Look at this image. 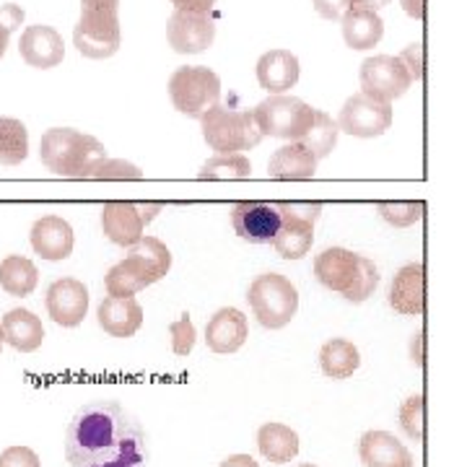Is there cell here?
<instances>
[{"label": "cell", "instance_id": "1", "mask_svg": "<svg viewBox=\"0 0 467 467\" xmlns=\"http://www.w3.org/2000/svg\"><path fill=\"white\" fill-rule=\"evenodd\" d=\"M66 460L70 467H146V431L117 400H88L67 426Z\"/></svg>", "mask_w": 467, "mask_h": 467}, {"label": "cell", "instance_id": "2", "mask_svg": "<svg viewBox=\"0 0 467 467\" xmlns=\"http://www.w3.org/2000/svg\"><path fill=\"white\" fill-rule=\"evenodd\" d=\"M315 278L350 304H364L379 285V267L367 254L327 247L315 257Z\"/></svg>", "mask_w": 467, "mask_h": 467}, {"label": "cell", "instance_id": "3", "mask_svg": "<svg viewBox=\"0 0 467 467\" xmlns=\"http://www.w3.org/2000/svg\"><path fill=\"white\" fill-rule=\"evenodd\" d=\"M39 159L60 177L88 180L91 169L107 159V149L94 135L73 128H50L39 140Z\"/></svg>", "mask_w": 467, "mask_h": 467}, {"label": "cell", "instance_id": "4", "mask_svg": "<svg viewBox=\"0 0 467 467\" xmlns=\"http://www.w3.org/2000/svg\"><path fill=\"white\" fill-rule=\"evenodd\" d=\"M202 138L216 153H244L260 146L265 138L252 109H232L216 104L201 117Z\"/></svg>", "mask_w": 467, "mask_h": 467}, {"label": "cell", "instance_id": "5", "mask_svg": "<svg viewBox=\"0 0 467 467\" xmlns=\"http://www.w3.org/2000/svg\"><path fill=\"white\" fill-rule=\"evenodd\" d=\"M252 315L267 330H284L299 312V291L281 273H263L247 291Z\"/></svg>", "mask_w": 467, "mask_h": 467}, {"label": "cell", "instance_id": "6", "mask_svg": "<svg viewBox=\"0 0 467 467\" xmlns=\"http://www.w3.org/2000/svg\"><path fill=\"white\" fill-rule=\"evenodd\" d=\"M169 99L177 112L201 119L221 99V78L211 67H177L169 78Z\"/></svg>", "mask_w": 467, "mask_h": 467}, {"label": "cell", "instance_id": "7", "mask_svg": "<svg viewBox=\"0 0 467 467\" xmlns=\"http://www.w3.org/2000/svg\"><path fill=\"white\" fill-rule=\"evenodd\" d=\"M252 112H254V119H257L263 135L284 138L288 143L301 140L315 119V107H309L306 101L296 99V97H288V94L267 97Z\"/></svg>", "mask_w": 467, "mask_h": 467}, {"label": "cell", "instance_id": "8", "mask_svg": "<svg viewBox=\"0 0 467 467\" xmlns=\"http://www.w3.org/2000/svg\"><path fill=\"white\" fill-rule=\"evenodd\" d=\"M119 11L81 8V18L73 29V45L88 60H107L119 50Z\"/></svg>", "mask_w": 467, "mask_h": 467}, {"label": "cell", "instance_id": "9", "mask_svg": "<svg viewBox=\"0 0 467 467\" xmlns=\"http://www.w3.org/2000/svg\"><path fill=\"white\" fill-rule=\"evenodd\" d=\"M358 81H361V91L374 97L379 101L400 99L402 94L410 88L413 78L408 73V67L402 66L400 57L395 55H374L361 63L358 70Z\"/></svg>", "mask_w": 467, "mask_h": 467}, {"label": "cell", "instance_id": "10", "mask_svg": "<svg viewBox=\"0 0 467 467\" xmlns=\"http://www.w3.org/2000/svg\"><path fill=\"white\" fill-rule=\"evenodd\" d=\"M389 125H392V104L374 99L364 91L346 99L337 117L340 133H348L353 138H379L389 130Z\"/></svg>", "mask_w": 467, "mask_h": 467}, {"label": "cell", "instance_id": "11", "mask_svg": "<svg viewBox=\"0 0 467 467\" xmlns=\"http://www.w3.org/2000/svg\"><path fill=\"white\" fill-rule=\"evenodd\" d=\"M281 211L273 202L244 201L232 208L234 232L250 244H273L275 234L281 232Z\"/></svg>", "mask_w": 467, "mask_h": 467}, {"label": "cell", "instance_id": "12", "mask_svg": "<svg viewBox=\"0 0 467 467\" xmlns=\"http://www.w3.org/2000/svg\"><path fill=\"white\" fill-rule=\"evenodd\" d=\"M169 47L180 55L205 52L216 39V24L208 14H187L174 11L167 24Z\"/></svg>", "mask_w": 467, "mask_h": 467}, {"label": "cell", "instance_id": "13", "mask_svg": "<svg viewBox=\"0 0 467 467\" xmlns=\"http://www.w3.org/2000/svg\"><path fill=\"white\" fill-rule=\"evenodd\" d=\"M45 306L55 325L78 327L88 312V288L78 278H57L45 294Z\"/></svg>", "mask_w": 467, "mask_h": 467}, {"label": "cell", "instance_id": "14", "mask_svg": "<svg viewBox=\"0 0 467 467\" xmlns=\"http://www.w3.org/2000/svg\"><path fill=\"white\" fill-rule=\"evenodd\" d=\"M101 232L117 247H133L143 239L146 221L138 211V202L109 201L101 205Z\"/></svg>", "mask_w": 467, "mask_h": 467}, {"label": "cell", "instance_id": "15", "mask_svg": "<svg viewBox=\"0 0 467 467\" xmlns=\"http://www.w3.org/2000/svg\"><path fill=\"white\" fill-rule=\"evenodd\" d=\"M18 52H21V60L26 66L39 67V70H50L57 67L66 57V45H63V36L55 32L47 24H34L26 26L21 34V42H18Z\"/></svg>", "mask_w": 467, "mask_h": 467}, {"label": "cell", "instance_id": "16", "mask_svg": "<svg viewBox=\"0 0 467 467\" xmlns=\"http://www.w3.org/2000/svg\"><path fill=\"white\" fill-rule=\"evenodd\" d=\"M250 337V322L242 309L236 306H223L205 325V343L208 348L218 356L236 353Z\"/></svg>", "mask_w": 467, "mask_h": 467}, {"label": "cell", "instance_id": "17", "mask_svg": "<svg viewBox=\"0 0 467 467\" xmlns=\"http://www.w3.org/2000/svg\"><path fill=\"white\" fill-rule=\"evenodd\" d=\"M389 306L402 317H420L426 306V273L420 263L402 265L389 284Z\"/></svg>", "mask_w": 467, "mask_h": 467}, {"label": "cell", "instance_id": "18", "mask_svg": "<svg viewBox=\"0 0 467 467\" xmlns=\"http://www.w3.org/2000/svg\"><path fill=\"white\" fill-rule=\"evenodd\" d=\"M29 242H32V250L42 260L60 263V260L70 257L73 244H76V234H73V226L67 223L66 218L42 216L34 221Z\"/></svg>", "mask_w": 467, "mask_h": 467}, {"label": "cell", "instance_id": "19", "mask_svg": "<svg viewBox=\"0 0 467 467\" xmlns=\"http://www.w3.org/2000/svg\"><path fill=\"white\" fill-rule=\"evenodd\" d=\"M254 73H257V84L263 86L270 97L285 94L288 88H294V86L299 84V57L291 50H281V47L270 50L257 60Z\"/></svg>", "mask_w": 467, "mask_h": 467}, {"label": "cell", "instance_id": "20", "mask_svg": "<svg viewBox=\"0 0 467 467\" xmlns=\"http://www.w3.org/2000/svg\"><path fill=\"white\" fill-rule=\"evenodd\" d=\"M278 211H281V232L275 234L273 239V247L275 252L284 257V260H301L306 257L312 244H315V218L299 216L294 211L285 208V202H278Z\"/></svg>", "mask_w": 467, "mask_h": 467}, {"label": "cell", "instance_id": "21", "mask_svg": "<svg viewBox=\"0 0 467 467\" xmlns=\"http://www.w3.org/2000/svg\"><path fill=\"white\" fill-rule=\"evenodd\" d=\"M364 467H413V454L389 431H367L358 441Z\"/></svg>", "mask_w": 467, "mask_h": 467}, {"label": "cell", "instance_id": "22", "mask_svg": "<svg viewBox=\"0 0 467 467\" xmlns=\"http://www.w3.org/2000/svg\"><path fill=\"white\" fill-rule=\"evenodd\" d=\"M97 319L99 327L112 337H133L140 325H143V306L138 304L135 296H107L101 299L99 309H97Z\"/></svg>", "mask_w": 467, "mask_h": 467}, {"label": "cell", "instance_id": "23", "mask_svg": "<svg viewBox=\"0 0 467 467\" xmlns=\"http://www.w3.org/2000/svg\"><path fill=\"white\" fill-rule=\"evenodd\" d=\"M340 24H343V39L350 50H371L382 42L384 21L379 11L353 5L343 14Z\"/></svg>", "mask_w": 467, "mask_h": 467}, {"label": "cell", "instance_id": "24", "mask_svg": "<svg viewBox=\"0 0 467 467\" xmlns=\"http://www.w3.org/2000/svg\"><path fill=\"white\" fill-rule=\"evenodd\" d=\"M125 260L135 267V273L143 278V284L153 285L159 284L169 273V267H171V252H169V247L161 239L143 236L138 244H133L128 250Z\"/></svg>", "mask_w": 467, "mask_h": 467}, {"label": "cell", "instance_id": "25", "mask_svg": "<svg viewBox=\"0 0 467 467\" xmlns=\"http://www.w3.org/2000/svg\"><path fill=\"white\" fill-rule=\"evenodd\" d=\"M267 174L273 180H312L317 174V159L301 140H291L270 156Z\"/></svg>", "mask_w": 467, "mask_h": 467}, {"label": "cell", "instance_id": "26", "mask_svg": "<svg viewBox=\"0 0 467 467\" xmlns=\"http://www.w3.org/2000/svg\"><path fill=\"white\" fill-rule=\"evenodd\" d=\"M0 330H3V343H8L11 348L21 350V353H34L45 340L42 319L29 309L5 312V317L0 319Z\"/></svg>", "mask_w": 467, "mask_h": 467}, {"label": "cell", "instance_id": "27", "mask_svg": "<svg viewBox=\"0 0 467 467\" xmlns=\"http://www.w3.org/2000/svg\"><path fill=\"white\" fill-rule=\"evenodd\" d=\"M257 450L273 465H285L299 454V434L278 420L263 423L257 431Z\"/></svg>", "mask_w": 467, "mask_h": 467}, {"label": "cell", "instance_id": "28", "mask_svg": "<svg viewBox=\"0 0 467 467\" xmlns=\"http://www.w3.org/2000/svg\"><path fill=\"white\" fill-rule=\"evenodd\" d=\"M361 367V353L346 337H333L319 350V368L327 379H348Z\"/></svg>", "mask_w": 467, "mask_h": 467}, {"label": "cell", "instance_id": "29", "mask_svg": "<svg viewBox=\"0 0 467 467\" xmlns=\"http://www.w3.org/2000/svg\"><path fill=\"white\" fill-rule=\"evenodd\" d=\"M39 284V270L29 257L21 254H8L5 260H0V288L8 296H29Z\"/></svg>", "mask_w": 467, "mask_h": 467}, {"label": "cell", "instance_id": "30", "mask_svg": "<svg viewBox=\"0 0 467 467\" xmlns=\"http://www.w3.org/2000/svg\"><path fill=\"white\" fill-rule=\"evenodd\" d=\"M29 156V130L16 117H0V164L16 167Z\"/></svg>", "mask_w": 467, "mask_h": 467}, {"label": "cell", "instance_id": "31", "mask_svg": "<svg viewBox=\"0 0 467 467\" xmlns=\"http://www.w3.org/2000/svg\"><path fill=\"white\" fill-rule=\"evenodd\" d=\"M337 135H340V128H337V119L322 112V109H315V119H312V128L306 130V135L301 138V143L306 149L315 153V159H327L330 153L337 146Z\"/></svg>", "mask_w": 467, "mask_h": 467}, {"label": "cell", "instance_id": "32", "mask_svg": "<svg viewBox=\"0 0 467 467\" xmlns=\"http://www.w3.org/2000/svg\"><path fill=\"white\" fill-rule=\"evenodd\" d=\"M252 174V161L244 153H216L198 171L201 180H247Z\"/></svg>", "mask_w": 467, "mask_h": 467}, {"label": "cell", "instance_id": "33", "mask_svg": "<svg viewBox=\"0 0 467 467\" xmlns=\"http://www.w3.org/2000/svg\"><path fill=\"white\" fill-rule=\"evenodd\" d=\"M104 288H107V296H117V299H125V296H135L138 291H143L146 284L143 278L135 273V267L128 260H119L117 265H112L104 275Z\"/></svg>", "mask_w": 467, "mask_h": 467}, {"label": "cell", "instance_id": "34", "mask_svg": "<svg viewBox=\"0 0 467 467\" xmlns=\"http://www.w3.org/2000/svg\"><path fill=\"white\" fill-rule=\"evenodd\" d=\"M377 211H379V216H382L389 226H395V229H408V226H413V223H418V221L423 218L426 205L420 201H384L377 205Z\"/></svg>", "mask_w": 467, "mask_h": 467}, {"label": "cell", "instance_id": "35", "mask_svg": "<svg viewBox=\"0 0 467 467\" xmlns=\"http://www.w3.org/2000/svg\"><path fill=\"white\" fill-rule=\"evenodd\" d=\"M400 426L410 439L423 441V436H426V402L420 395H413L400 405Z\"/></svg>", "mask_w": 467, "mask_h": 467}, {"label": "cell", "instance_id": "36", "mask_svg": "<svg viewBox=\"0 0 467 467\" xmlns=\"http://www.w3.org/2000/svg\"><path fill=\"white\" fill-rule=\"evenodd\" d=\"M88 180H143L140 167H135L125 159H104L101 164L91 169Z\"/></svg>", "mask_w": 467, "mask_h": 467}, {"label": "cell", "instance_id": "37", "mask_svg": "<svg viewBox=\"0 0 467 467\" xmlns=\"http://www.w3.org/2000/svg\"><path fill=\"white\" fill-rule=\"evenodd\" d=\"M169 335H171V350H174V356H190L192 353L195 340H198V330H195V325H192V319H190L187 312L177 322L169 325Z\"/></svg>", "mask_w": 467, "mask_h": 467}, {"label": "cell", "instance_id": "38", "mask_svg": "<svg viewBox=\"0 0 467 467\" xmlns=\"http://www.w3.org/2000/svg\"><path fill=\"white\" fill-rule=\"evenodd\" d=\"M0 467H42V462L29 447H8L0 451Z\"/></svg>", "mask_w": 467, "mask_h": 467}, {"label": "cell", "instance_id": "39", "mask_svg": "<svg viewBox=\"0 0 467 467\" xmlns=\"http://www.w3.org/2000/svg\"><path fill=\"white\" fill-rule=\"evenodd\" d=\"M398 57L402 60V66L408 67V73H410L413 81H420V78H423V45L413 42V45H408Z\"/></svg>", "mask_w": 467, "mask_h": 467}, {"label": "cell", "instance_id": "40", "mask_svg": "<svg viewBox=\"0 0 467 467\" xmlns=\"http://www.w3.org/2000/svg\"><path fill=\"white\" fill-rule=\"evenodd\" d=\"M312 5H315L319 16L335 21V18H343V14L356 5V0H312Z\"/></svg>", "mask_w": 467, "mask_h": 467}, {"label": "cell", "instance_id": "41", "mask_svg": "<svg viewBox=\"0 0 467 467\" xmlns=\"http://www.w3.org/2000/svg\"><path fill=\"white\" fill-rule=\"evenodd\" d=\"M171 5L177 11H187V14H211L216 0H171Z\"/></svg>", "mask_w": 467, "mask_h": 467}, {"label": "cell", "instance_id": "42", "mask_svg": "<svg viewBox=\"0 0 467 467\" xmlns=\"http://www.w3.org/2000/svg\"><path fill=\"white\" fill-rule=\"evenodd\" d=\"M0 21L11 29V32H16L18 26H21V21H24V11L14 5V3H5V5H0Z\"/></svg>", "mask_w": 467, "mask_h": 467}, {"label": "cell", "instance_id": "43", "mask_svg": "<svg viewBox=\"0 0 467 467\" xmlns=\"http://www.w3.org/2000/svg\"><path fill=\"white\" fill-rule=\"evenodd\" d=\"M218 467H260L254 462V457L250 454H232V457H226L223 462Z\"/></svg>", "mask_w": 467, "mask_h": 467}, {"label": "cell", "instance_id": "44", "mask_svg": "<svg viewBox=\"0 0 467 467\" xmlns=\"http://www.w3.org/2000/svg\"><path fill=\"white\" fill-rule=\"evenodd\" d=\"M400 3H402V8H405V14H408L410 18H418V21H420L423 14H426V8H423V5H426V0H400Z\"/></svg>", "mask_w": 467, "mask_h": 467}, {"label": "cell", "instance_id": "45", "mask_svg": "<svg viewBox=\"0 0 467 467\" xmlns=\"http://www.w3.org/2000/svg\"><path fill=\"white\" fill-rule=\"evenodd\" d=\"M81 8H104V11H119V0H81Z\"/></svg>", "mask_w": 467, "mask_h": 467}, {"label": "cell", "instance_id": "46", "mask_svg": "<svg viewBox=\"0 0 467 467\" xmlns=\"http://www.w3.org/2000/svg\"><path fill=\"white\" fill-rule=\"evenodd\" d=\"M138 211H140L143 221H146V223H150V221H153V216L161 211V202H138Z\"/></svg>", "mask_w": 467, "mask_h": 467}, {"label": "cell", "instance_id": "47", "mask_svg": "<svg viewBox=\"0 0 467 467\" xmlns=\"http://www.w3.org/2000/svg\"><path fill=\"white\" fill-rule=\"evenodd\" d=\"M410 350H413V364H423V333L413 335V346H410Z\"/></svg>", "mask_w": 467, "mask_h": 467}, {"label": "cell", "instance_id": "48", "mask_svg": "<svg viewBox=\"0 0 467 467\" xmlns=\"http://www.w3.org/2000/svg\"><path fill=\"white\" fill-rule=\"evenodd\" d=\"M11 29H8V26H5V24H3V21H0V57H3V55H5V50H8V39H11Z\"/></svg>", "mask_w": 467, "mask_h": 467}, {"label": "cell", "instance_id": "49", "mask_svg": "<svg viewBox=\"0 0 467 467\" xmlns=\"http://www.w3.org/2000/svg\"><path fill=\"white\" fill-rule=\"evenodd\" d=\"M356 5H364V8H371V11H379L384 5H389V0H356Z\"/></svg>", "mask_w": 467, "mask_h": 467}, {"label": "cell", "instance_id": "50", "mask_svg": "<svg viewBox=\"0 0 467 467\" xmlns=\"http://www.w3.org/2000/svg\"><path fill=\"white\" fill-rule=\"evenodd\" d=\"M0 348H3V330H0Z\"/></svg>", "mask_w": 467, "mask_h": 467}, {"label": "cell", "instance_id": "51", "mask_svg": "<svg viewBox=\"0 0 467 467\" xmlns=\"http://www.w3.org/2000/svg\"><path fill=\"white\" fill-rule=\"evenodd\" d=\"M299 467H317V465H312V462H306V465H299Z\"/></svg>", "mask_w": 467, "mask_h": 467}]
</instances>
